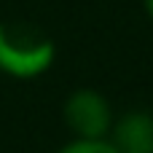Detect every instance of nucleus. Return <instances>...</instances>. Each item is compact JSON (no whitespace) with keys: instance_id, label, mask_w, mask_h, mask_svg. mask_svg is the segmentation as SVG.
Masks as SVG:
<instances>
[{"instance_id":"4","label":"nucleus","mask_w":153,"mask_h":153,"mask_svg":"<svg viewBox=\"0 0 153 153\" xmlns=\"http://www.w3.org/2000/svg\"><path fill=\"white\" fill-rule=\"evenodd\" d=\"M56 153H116L110 145V140H83V137H73L70 143H65Z\"/></svg>"},{"instance_id":"5","label":"nucleus","mask_w":153,"mask_h":153,"mask_svg":"<svg viewBox=\"0 0 153 153\" xmlns=\"http://www.w3.org/2000/svg\"><path fill=\"white\" fill-rule=\"evenodd\" d=\"M143 5H145V13H148V19L153 22V0H143Z\"/></svg>"},{"instance_id":"2","label":"nucleus","mask_w":153,"mask_h":153,"mask_svg":"<svg viewBox=\"0 0 153 153\" xmlns=\"http://www.w3.org/2000/svg\"><path fill=\"white\" fill-rule=\"evenodd\" d=\"M62 118H65V126L70 129V134L83 137V140H105L116 121L108 97L89 86L75 89L65 97Z\"/></svg>"},{"instance_id":"3","label":"nucleus","mask_w":153,"mask_h":153,"mask_svg":"<svg viewBox=\"0 0 153 153\" xmlns=\"http://www.w3.org/2000/svg\"><path fill=\"white\" fill-rule=\"evenodd\" d=\"M108 140L116 153H153V113L126 110L113 121Z\"/></svg>"},{"instance_id":"1","label":"nucleus","mask_w":153,"mask_h":153,"mask_svg":"<svg viewBox=\"0 0 153 153\" xmlns=\"http://www.w3.org/2000/svg\"><path fill=\"white\" fill-rule=\"evenodd\" d=\"M56 62V46L30 24L0 22V73L13 81H35Z\"/></svg>"}]
</instances>
